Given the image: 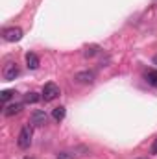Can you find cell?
Masks as SVG:
<instances>
[{
    "label": "cell",
    "mask_w": 157,
    "mask_h": 159,
    "mask_svg": "<svg viewBox=\"0 0 157 159\" xmlns=\"http://www.w3.org/2000/svg\"><path fill=\"white\" fill-rule=\"evenodd\" d=\"M65 115H67V109H65L63 106H59V107H54V109H52V119L56 120V122H61V120L65 119Z\"/></svg>",
    "instance_id": "obj_10"
},
{
    "label": "cell",
    "mask_w": 157,
    "mask_h": 159,
    "mask_svg": "<svg viewBox=\"0 0 157 159\" xmlns=\"http://www.w3.org/2000/svg\"><path fill=\"white\" fill-rule=\"evenodd\" d=\"M24 159H32V157H24Z\"/></svg>",
    "instance_id": "obj_18"
},
{
    "label": "cell",
    "mask_w": 157,
    "mask_h": 159,
    "mask_svg": "<svg viewBox=\"0 0 157 159\" xmlns=\"http://www.w3.org/2000/svg\"><path fill=\"white\" fill-rule=\"evenodd\" d=\"M137 159H148V157H137Z\"/></svg>",
    "instance_id": "obj_17"
},
{
    "label": "cell",
    "mask_w": 157,
    "mask_h": 159,
    "mask_svg": "<svg viewBox=\"0 0 157 159\" xmlns=\"http://www.w3.org/2000/svg\"><path fill=\"white\" fill-rule=\"evenodd\" d=\"M87 152H89V150H87L85 146H76V148H69V150L59 152L56 159H78V157H81V156H85Z\"/></svg>",
    "instance_id": "obj_3"
},
{
    "label": "cell",
    "mask_w": 157,
    "mask_h": 159,
    "mask_svg": "<svg viewBox=\"0 0 157 159\" xmlns=\"http://www.w3.org/2000/svg\"><path fill=\"white\" fill-rule=\"evenodd\" d=\"M22 111V104H9V106H6L4 107V115L6 117H13V115H17V113H20Z\"/></svg>",
    "instance_id": "obj_9"
},
{
    "label": "cell",
    "mask_w": 157,
    "mask_h": 159,
    "mask_svg": "<svg viewBox=\"0 0 157 159\" xmlns=\"http://www.w3.org/2000/svg\"><path fill=\"white\" fill-rule=\"evenodd\" d=\"M144 80H146L148 85L157 87V70H146V72H144Z\"/></svg>",
    "instance_id": "obj_11"
},
{
    "label": "cell",
    "mask_w": 157,
    "mask_h": 159,
    "mask_svg": "<svg viewBox=\"0 0 157 159\" xmlns=\"http://www.w3.org/2000/svg\"><path fill=\"white\" fill-rule=\"evenodd\" d=\"M74 80L78 81V83H85V85H91V83H94V72L92 70H81L78 72Z\"/></svg>",
    "instance_id": "obj_7"
},
{
    "label": "cell",
    "mask_w": 157,
    "mask_h": 159,
    "mask_svg": "<svg viewBox=\"0 0 157 159\" xmlns=\"http://www.w3.org/2000/svg\"><path fill=\"white\" fill-rule=\"evenodd\" d=\"M30 122H32V126L41 128V126H44V124L48 122V115H46L43 109H35V111L30 115Z\"/></svg>",
    "instance_id": "obj_6"
},
{
    "label": "cell",
    "mask_w": 157,
    "mask_h": 159,
    "mask_svg": "<svg viewBox=\"0 0 157 159\" xmlns=\"http://www.w3.org/2000/svg\"><path fill=\"white\" fill-rule=\"evenodd\" d=\"M43 100L44 102H52V100H56L57 96H59V87L56 85V83H52V81H48L44 87H43Z\"/></svg>",
    "instance_id": "obj_5"
},
{
    "label": "cell",
    "mask_w": 157,
    "mask_h": 159,
    "mask_svg": "<svg viewBox=\"0 0 157 159\" xmlns=\"http://www.w3.org/2000/svg\"><path fill=\"white\" fill-rule=\"evenodd\" d=\"M39 65H41L39 56H37V54H34V52H28V54H26V67H28L30 70H37V69H39Z\"/></svg>",
    "instance_id": "obj_8"
},
{
    "label": "cell",
    "mask_w": 157,
    "mask_h": 159,
    "mask_svg": "<svg viewBox=\"0 0 157 159\" xmlns=\"http://www.w3.org/2000/svg\"><path fill=\"white\" fill-rule=\"evenodd\" d=\"M154 63L157 65V56H154Z\"/></svg>",
    "instance_id": "obj_16"
},
{
    "label": "cell",
    "mask_w": 157,
    "mask_h": 159,
    "mask_svg": "<svg viewBox=\"0 0 157 159\" xmlns=\"http://www.w3.org/2000/svg\"><path fill=\"white\" fill-rule=\"evenodd\" d=\"M2 37L7 43H17L22 39V30L19 26H11V28H4L2 30Z\"/></svg>",
    "instance_id": "obj_4"
},
{
    "label": "cell",
    "mask_w": 157,
    "mask_h": 159,
    "mask_svg": "<svg viewBox=\"0 0 157 159\" xmlns=\"http://www.w3.org/2000/svg\"><path fill=\"white\" fill-rule=\"evenodd\" d=\"M98 52H100V46H96V44H91V46H87V48H85L83 56H85V57H92V56H96Z\"/></svg>",
    "instance_id": "obj_12"
},
{
    "label": "cell",
    "mask_w": 157,
    "mask_h": 159,
    "mask_svg": "<svg viewBox=\"0 0 157 159\" xmlns=\"http://www.w3.org/2000/svg\"><path fill=\"white\" fill-rule=\"evenodd\" d=\"M13 94H15L13 91H2V102H4V106H6V102H7Z\"/></svg>",
    "instance_id": "obj_14"
},
{
    "label": "cell",
    "mask_w": 157,
    "mask_h": 159,
    "mask_svg": "<svg viewBox=\"0 0 157 159\" xmlns=\"http://www.w3.org/2000/svg\"><path fill=\"white\" fill-rule=\"evenodd\" d=\"M19 74H20V69H19V65L15 61H7L4 65V69H2V78L6 81H13Z\"/></svg>",
    "instance_id": "obj_2"
},
{
    "label": "cell",
    "mask_w": 157,
    "mask_h": 159,
    "mask_svg": "<svg viewBox=\"0 0 157 159\" xmlns=\"http://www.w3.org/2000/svg\"><path fill=\"white\" fill-rule=\"evenodd\" d=\"M17 144H19L20 150L30 148V144H32V126H22V129L17 137Z\"/></svg>",
    "instance_id": "obj_1"
},
{
    "label": "cell",
    "mask_w": 157,
    "mask_h": 159,
    "mask_svg": "<svg viewBox=\"0 0 157 159\" xmlns=\"http://www.w3.org/2000/svg\"><path fill=\"white\" fill-rule=\"evenodd\" d=\"M43 96H39L37 93H28L26 96H24V100H26V104H35V102H39Z\"/></svg>",
    "instance_id": "obj_13"
},
{
    "label": "cell",
    "mask_w": 157,
    "mask_h": 159,
    "mask_svg": "<svg viewBox=\"0 0 157 159\" xmlns=\"http://www.w3.org/2000/svg\"><path fill=\"white\" fill-rule=\"evenodd\" d=\"M152 154H155L157 156V139L154 141V144H152Z\"/></svg>",
    "instance_id": "obj_15"
}]
</instances>
